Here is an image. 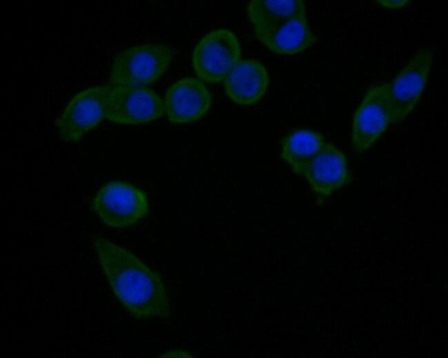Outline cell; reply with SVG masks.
<instances>
[{"mask_svg": "<svg viewBox=\"0 0 448 358\" xmlns=\"http://www.w3.org/2000/svg\"><path fill=\"white\" fill-rule=\"evenodd\" d=\"M94 245L114 295L132 315L139 319L170 316L167 293L156 272L107 239L96 237Z\"/></svg>", "mask_w": 448, "mask_h": 358, "instance_id": "obj_1", "label": "cell"}, {"mask_svg": "<svg viewBox=\"0 0 448 358\" xmlns=\"http://www.w3.org/2000/svg\"><path fill=\"white\" fill-rule=\"evenodd\" d=\"M174 55L167 44L145 43L127 48L116 56L109 82L116 85L143 86L159 80Z\"/></svg>", "mask_w": 448, "mask_h": 358, "instance_id": "obj_2", "label": "cell"}, {"mask_svg": "<svg viewBox=\"0 0 448 358\" xmlns=\"http://www.w3.org/2000/svg\"><path fill=\"white\" fill-rule=\"evenodd\" d=\"M92 209L105 225L122 229L143 219L149 211V202L141 189L127 182L114 180L98 191Z\"/></svg>", "mask_w": 448, "mask_h": 358, "instance_id": "obj_3", "label": "cell"}, {"mask_svg": "<svg viewBox=\"0 0 448 358\" xmlns=\"http://www.w3.org/2000/svg\"><path fill=\"white\" fill-rule=\"evenodd\" d=\"M241 48L236 36L224 28L205 35L195 46L192 56L196 76L207 83L225 80L241 60Z\"/></svg>", "mask_w": 448, "mask_h": 358, "instance_id": "obj_4", "label": "cell"}, {"mask_svg": "<svg viewBox=\"0 0 448 358\" xmlns=\"http://www.w3.org/2000/svg\"><path fill=\"white\" fill-rule=\"evenodd\" d=\"M110 85L92 87L77 94L56 120L59 138L65 142H77L106 116Z\"/></svg>", "mask_w": 448, "mask_h": 358, "instance_id": "obj_5", "label": "cell"}, {"mask_svg": "<svg viewBox=\"0 0 448 358\" xmlns=\"http://www.w3.org/2000/svg\"><path fill=\"white\" fill-rule=\"evenodd\" d=\"M433 59L429 49L419 50L388 84L391 124L403 121L415 107L426 85Z\"/></svg>", "mask_w": 448, "mask_h": 358, "instance_id": "obj_6", "label": "cell"}, {"mask_svg": "<svg viewBox=\"0 0 448 358\" xmlns=\"http://www.w3.org/2000/svg\"><path fill=\"white\" fill-rule=\"evenodd\" d=\"M165 113L162 98L145 86L116 85L110 93L105 118L118 124L150 123Z\"/></svg>", "mask_w": 448, "mask_h": 358, "instance_id": "obj_7", "label": "cell"}, {"mask_svg": "<svg viewBox=\"0 0 448 358\" xmlns=\"http://www.w3.org/2000/svg\"><path fill=\"white\" fill-rule=\"evenodd\" d=\"M391 123L388 84L371 87L355 111L352 144L356 153L367 149Z\"/></svg>", "mask_w": 448, "mask_h": 358, "instance_id": "obj_8", "label": "cell"}, {"mask_svg": "<svg viewBox=\"0 0 448 358\" xmlns=\"http://www.w3.org/2000/svg\"><path fill=\"white\" fill-rule=\"evenodd\" d=\"M164 104L170 123L185 124L201 118L211 107L212 98L203 82L184 77L169 86Z\"/></svg>", "mask_w": 448, "mask_h": 358, "instance_id": "obj_9", "label": "cell"}, {"mask_svg": "<svg viewBox=\"0 0 448 358\" xmlns=\"http://www.w3.org/2000/svg\"><path fill=\"white\" fill-rule=\"evenodd\" d=\"M256 37L270 51L294 55L313 45L316 38L311 30L306 12L274 24L254 27Z\"/></svg>", "mask_w": 448, "mask_h": 358, "instance_id": "obj_10", "label": "cell"}, {"mask_svg": "<svg viewBox=\"0 0 448 358\" xmlns=\"http://www.w3.org/2000/svg\"><path fill=\"white\" fill-rule=\"evenodd\" d=\"M312 190L328 197L351 179L345 154L336 146L326 143L308 162L303 174Z\"/></svg>", "mask_w": 448, "mask_h": 358, "instance_id": "obj_11", "label": "cell"}, {"mask_svg": "<svg viewBox=\"0 0 448 358\" xmlns=\"http://www.w3.org/2000/svg\"><path fill=\"white\" fill-rule=\"evenodd\" d=\"M268 72L258 60L241 59L224 80L226 95L234 103L250 105L258 102L267 90Z\"/></svg>", "mask_w": 448, "mask_h": 358, "instance_id": "obj_12", "label": "cell"}, {"mask_svg": "<svg viewBox=\"0 0 448 358\" xmlns=\"http://www.w3.org/2000/svg\"><path fill=\"white\" fill-rule=\"evenodd\" d=\"M323 134L308 129L289 131L281 140V156L292 171L303 175L308 162L323 149Z\"/></svg>", "mask_w": 448, "mask_h": 358, "instance_id": "obj_13", "label": "cell"}, {"mask_svg": "<svg viewBox=\"0 0 448 358\" xmlns=\"http://www.w3.org/2000/svg\"><path fill=\"white\" fill-rule=\"evenodd\" d=\"M247 10L254 28L274 24L306 12L302 0H252Z\"/></svg>", "mask_w": 448, "mask_h": 358, "instance_id": "obj_14", "label": "cell"}, {"mask_svg": "<svg viewBox=\"0 0 448 358\" xmlns=\"http://www.w3.org/2000/svg\"><path fill=\"white\" fill-rule=\"evenodd\" d=\"M377 2L383 7L386 8H399L403 7L409 3V1L399 0V1H388V0H379Z\"/></svg>", "mask_w": 448, "mask_h": 358, "instance_id": "obj_15", "label": "cell"}]
</instances>
